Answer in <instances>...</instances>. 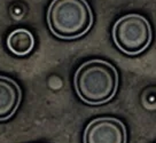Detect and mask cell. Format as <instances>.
Listing matches in <instances>:
<instances>
[{"label": "cell", "mask_w": 156, "mask_h": 143, "mask_svg": "<svg viewBox=\"0 0 156 143\" xmlns=\"http://www.w3.org/2000/svg\"><path fill=\"white\" fill-rule=\"evenodd\" d=\"M153 32L149 22L139 14H127L116 21L112 39L118 49L126 55L145 52L151 43Z\"/></svg>", "instance_id": "3957f363"}, {"label": "cell", "mask_w": 156, "mask_h": 143, "mask_svg": "<svg viewBox=\"0 0 156 143\" xmlns=\"http://www.w3.org/2000/svg\"><path fill=\"white\" fill-rule=\"evenodd\" d=\"M21 88L13 79L0 76V121L10 118L21 103Z\"/></svg>", "instance_id": "5b68a950"}, {"label": "cell", "mask_w": 156, "mask_h": 143, "mask_svg": "<svg viewBox=\"0 0 156 143\" xmlns=\"http://www.w3.org/2000/svg\"><path fill=\"white\" fill-rule=\"evenodd\" d=\"M73 86L80 100L90 105H100L115 96L118 73L103 60H91L80 65L73 77Z\"/></svg>", "instance_id": "6da1fadb"}, {"label": "cell", "mask_w": 156, "mask_h": 143, "mask_svg": "<svg viewBox=\"0 0 156 143\" xmlns=\"http://www.w3.org/2000/svg\"><path fill=\"white\" fill-rule=\"evenodd\" d=\"M125 125L117 118L101 117L86 126L83 143H126Z\"/></svg>", "instance_id": "277c9868"}, {"label": "cell", "mask_w": 156, "mask_h": 143, "mask_svg": "<svg viewBox=\"0 0 156 143\" xmlns=\"http://www.w3.org/2000/svg\"><path fill=\"white\" fill-rule=\"evenodd\" d=\"M47 23L60 39H77L91 29L93 14L86 0H53L47 10Z\"/></svg>", "instance_id": "7a4b0ae2"}, {"label": "cell", "mask_w": 156, "mask_h": 143, "mask_svg": "<svg viewBox=\"0 0 156 143\" xmlns=\"http://www.w3.org/2000/svg\"><path fill=\"white\" fill-rule=\"evenodd\" d=\"M7 47L15 55L24 56L34 47V35L25 29L14 30L7 38Z\"/></svg>", "instance_id": "8992f818"}]
</instances>
